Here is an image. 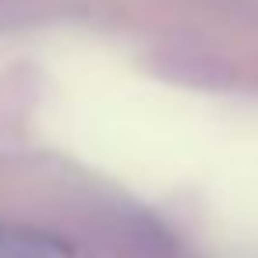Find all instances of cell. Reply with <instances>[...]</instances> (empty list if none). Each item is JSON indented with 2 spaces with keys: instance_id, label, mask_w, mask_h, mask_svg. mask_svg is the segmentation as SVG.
Returning <instances> with one entry per match:
<instances>
[{
  "instance_id": "obj_1",
  "label": "cell",
  "mask_w": 258,
  "mask_h": 258,
  "mask_svg": "<svg viewBox=\"0 0 258 258\" xmlns=\"http://www.w3.org/2000/svg\"><path fill=\"white\" fill-rule=\"evenodd\" d=\"M0 258H75V247L39 226L0 223Z\"/></svg>"
}]
</instances>
